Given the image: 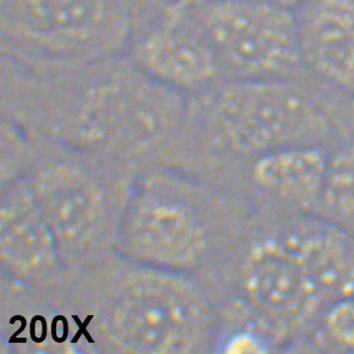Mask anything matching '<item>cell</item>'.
<instances>
[{
	"label": "cell",
	"instance_id": "6da1fadb",
	"mask_svg": "<svg viewBox=\"0 0 354 354\" xmlns=\"http://www.w3.org/2000/svg\"><path fill=\"white\" fill-rule=\"evenodd\" d=\"M18 114L79 153L138 158L183 133L189 97L143 72L127 54L55 73L8 66Z\"/></svg>",
	"mask_w": 354,
	"mask_h": 354
},
{
	"label": "cell",
	"instance_id": "7a4b0ae2",
	"mask_svg": "<svg viewBox=\"0 0 354 354\" xmlns=\"http://www.w3.org/2000/svg\"><path fill=\"white\" fill-rule=\"evenodd\" d=\"M151 19L123 0H1V60L55 73L127 54Z\"/></svg>",
	"mask_w": 354,
	"mask_h": 354
},
{
	"label": "cell",
	"instance_id": "3957f363",
	"mask_svg": "<svg viewBox=\"0 0 354 354\" xmlns=\"http://www.w3.org/2000/svg\"><path fill=\"white\" fill-rule=\"evenodd\" d=\"M185 128L216 151L253 159L295 145H323L328 117L289 78L225 79L189 97Z\"/></svg>",
	"mask_w": 354,
	"mask_h": 354
},
{
	"label": "cell",
	"instance_id": "277c9868",
	"mask_svg": "<svg viewBox=\"0 0 354 354\" xmlns=\"http://www.w3.org/2000/svg\"><path fill=\"white\" fill-rule=\"evenodd\" d=\"M208 297L183 272L142 266L119 284L102 313V330L120 352L193 353L209 341Z\"/></svg>",
	"mask_w": 354,
	"mask_h": 354
},
{
	"label": "cell",
	"instance_id": "5b68a950",
	"mask_svg": "<svg viewBox=\"0 0 354 354\" xmlns=\"http://www.w3.org/2000/svg\"><path fill=\"white\" fill-rule=\"evenodd\" d=\"M224 79L289 78L302 66L295 9L272 0H189Z\"/></svg>",
	"mask_w": 354,
	"mask_h": 354
},
{
	"label": "cell",
	"instance_id": "8992f818",
	"mask_svg": "<svg viewBox=\"0 0 354 354\" xmlns=\"http://www.w3.org/2000/svg\"><path fill=\"white\" fill-rule=\"evenodd\" d=\"M145 179L122 216V250L140 266L174 272L196 267L209 248L202 210L176 176L154 173Z\"/></svg>",
	"mask_w": 354,
	"mask_h": 354
},
{
	"label": "cell",
	"instance_id": "52a82bcc",
	"mask_svg": "<svg viewBox=\"0 0 354 354\" xmlns=\"http://www.w3.org/2000/svg\"><path fill=\"white\" fill-rule=\"evenodd\" d=\"M239 284L243 301L273 341L307 330L327 308L279 230L250 244Z\"/></svg>",
	"mask_w": 354,
	"mask_h": 354
},
{
	"label": "cell",
	"instance_id": "ba28073f",
	"mask_svg": "<svg viewBox=\"0 0 354 354\" xmlns=\"http://www.w3.org/2000/svg\"><path fill=\"white\" fill-rule=\"evenodd\" d=\"M127 55L151 78L187 97L225 80L189 0H174L145 24Z\"/></svg>",
	"mask_w": 354,
	"mask_h": 354
},
{
	"label": "cell",
	"instance_id": "9c48e42d",
	"mask_svg": "<svg viewBox=\"0 0 354 354\" xmlns=\"http://www.w3.org/2000/svg\"><path fill=\"white\" fill-rule=\"evenodd\" d=\"M71 154L46 159L32 189L58 244L79 245L92 239L104 221L105 198L91 171Z\"/></svg>",
	"mask_w": 354,
	"mask_h": 354
},
{
	"label": "cell",
	"instance_id": "30bf717a",
	"mask_svg": "<svg viewBox=\"0 0 354 354\" xmlns=\"http://www.w3.org/2000/svg\"><path fill=\"white\" fill-rule=\"evenodd\" d=\"M295 9L302 64L354 95V0H302Z\"/></svg>",
	"mask_w": 354,
	"mask_h": 354
},
{
	"label": "cell",
	"instance_id": "8fae6325",
	"mask_svg": "<svg viewBox=\"0 0 354 354\" xmlns=\"http://www.w3.org/2000/svg\"><path fill=\"white\" fill-rule=\"evenodd\" d=\"M279 232L327 307L354 295V233L319 216Z\"/></svg>",
	"mask_w": 354,
	"mask_h": 354
},
{
	"label": "cell",
	"instance_id": "7c38bea8",
	"mask_svg": "<svg viewBox=\"0 0 354 354\" xmlns=\"http://www.w3.org/2000/svg\"><path fill=\"white\" fill-rule=\"evenodd\" d=\"M0 230L1 257L12 272L34 277L54 267L59 244L30 184H12L4 194Z\"/></svg>",
	"mask_w": 354,
	"mask_h": 354
},
{
	"label": "cell",
	"instance_id": "4fadbf2b",
	"mask_svg": "<svg viewBox=\"0 0 354 354\" xmlns=\"http://www.w3.org/2000/svg\"><path fill=\"white\" fill-rule=\"evenodd\" d=\"M329 154L323 145H295L254 158L259 189L302 214H318Z\"/></svg>",
	"mask_w": 354,
	"mask_h": 354
},
{
	"label": "cell",
	"instance_id": "5bb4252c",
	"mask_svg": "<svg viewBox=\"0 0 354 354\" xmlns=\"http://www.w3.org/2000/svg\"><path fill=\"white\" fill-rule=\"evenodd\" d=\"M318 216L354 233V143L329 154Z\"/></svg>",
	"mask_w": 354,
	"mask_h": 354
},
{
	"label": "cell",
	"instance_id": "9a60e30c",
	"mask_svg": "<svg viewBox=\"0 0 354 354\" xmlns=\"http://www.w3.org/2000/svg\"><path fill=\"white\" fill-rule=\"evenodd\" d=\"M319 321L323 333L330 343L354 352V295L330 303Z\"/></svg>",
	"mask_w": 354,
	"mask_h": 354
},
{
	"label": "cell",
	"instance_id": "2e32d148",
	"mask_svg": "<svg viewBox=\"0 0 354 354\" xmlns=\"http://www.w3.org/2000/svg\"><path fill=\"white\" fill-rule=\"evenodd\" d=\"M123 1L131 4V7L138 9L139 12L145 14V17L153 19L174 0H123Z\"/></svg>",
	"mask_w": 354,
	"mask_h": 354
},
{
	"label": "cell",
	"instance_id": "e0dca14e",
	"mask_svg": "<svg viewBox=\"0 0 354 354\" xmlns=\"http://www.w3.org/2000/svg\"><path fill=\"white\" fill-rule=\"evenodd\" d=\"M272 1H277V3H282V4H286V6H289V7L295 8L302 0H272Z\"/></svg>",
	"mask_w": 354,
	"mask_h": 354
}]
</instances>
